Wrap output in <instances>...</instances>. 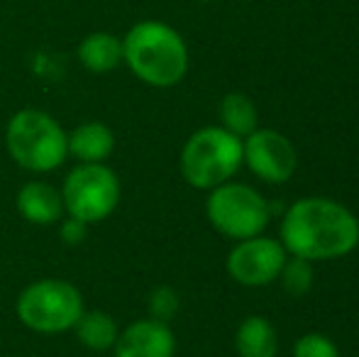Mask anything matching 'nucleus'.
<instances>
[{
  "mask_svg": "<svg viewBox=\"0 0 359 357\" xmlns=\"http://www.w3.org/2000/svg\"><path fill=\"white\" fill-rule=\"evenodd\" d=\"M281 245L293 257L337 260L359 245V220L330 198H301L281 220Z\"/></svg>",
  "mask_w": 359,
  "mask_h": 357,
  "instance_id": "1",
  "label": "nucleus"
},
{
  "mask_svg": "<svg viewBox=\"0 0 359 357\" xmlns=\"http://www.w3.org/2000/svg\"><path fill=\"white\" fill-rule=\"evenodd\" d=\"M123 62L147 86H176L189 72V47L171 25L142 20L123 37Z\"/></svg>",
  "mask_w": 359,
  "mask_h": 357,
  "instance_id": "2",
  "label": "nucleus"
},
{
  "mask_svg": "<svg viewBox=\"0 0 359 357\" xmlns=\"http://www.w3.org/2000/svg\"><path fill=\"white\" fill-rule=\"evenodd\" d=\"M5 147L20 169L32 174L54 172L69 157L67 130L57 118L37 108H22L8 120Z\"/></svg>",
  "mask_w": 359,
  "mask_h": 357,
  "instance_id": "3",
  "label": "nucleus"
},
{
  "mask_svg": "<svg viewBox=\"0 0 359 357\" xmlns=\"http://www.w3.org/2000/svg\"><path fill=\"white\" fill-rule=\"evenodd\" d=\"M86 311L83 294L67 279H37L18 296L15 314L25 328L42 335L74 330Z\"/></svg>",
  "mask_w": 359,
  "mask_h": 357,
  "instance_id": "4",
  "label": "nucleus"
},
{
  "mask_svg": "<svg viewBox=\"0 0 359 357\" xmlns=\"http://www.w3.org/2000/svg\"><path fill=\"white\" fill-rule=\"evenodd\" d=\"M242 164V137L225 128H203L186 140L181 149V177L194 189L210 191L230 181Z\"/></svg>",
  "mask_w": 359,
  "mask_h": 357,
  "instance_id": "5",
  "label": "nucleus"
},
{
  "mask_svg": "<svg viewBox=\"0 0 359 357\" xmlns=\"http://www.w3.org/2000/svg\"><path fill=\"white\" fill-rule=\"evenodd\" d=\"M120 179L108 164H79L62 184V201L69 218L86 225L103 223L120 203Z\"/></svg>",
  "mask_w": 359,
  "mask_h": 357,
  "instance_id": "6",
  "label": "nucleus"
},
{
  "mask_svg": "<svg viewBox=\"0 0 359 357\" xmlns=\"http://www.w3.org/2000/svg\"><path fill=\"white\" fill-rule=\"evenodd\" d=\"M210 225L232 240L257 238L271 218L269 203L245 184H220L210 189L205 203Z\"/></svg>",
  "mask_w": 359,
  "mask_h": 357,
  "instance_id": "7",
  "label": "nucleus"
},
{
  "mask_svg": "<svg viewBox=\"0 0 359 357\" xmlns=\"http://www.w3.org/2000/svg\"><path fill=\"white\" fill-rule=\"evenodd\" d=\"M286 262V250L279 240L247 238L227 255V271L242 286H266L279 279Z\"/></svg>",
  "mask_w": 359,
  "mask_h": 357,
  "instance_id": "8",
  "label": "nucleus"
},
{
  "mask_svg": "<svg viewBox=\"0 0 359 357\" xmlns=\"http://www.w3.org/2000/svg\"><path fill=\"white\" fill-rule=\"evenodd\" d=\"M242 162L259 179L281 184L291 179L296 172V149L281 133L276 130H255L242 142Z\"/></svg>",
  "mask_w": 359,
  "mask_h": 357,
  "instance_id": "9",
  "label": "nucleus"
},
{
  "mask_svg": "<svg viewBox=\"0 0 359 357\" xmlns=\"http://www.w3.org/2000/svg\"><path fill=\"white\" fill-rule=\"evenodd\" d=\"M113 353L115 357H174V330L169 323L156 318L135 321L118 333Z\"/></svg>",
  "mask_w": 359,
  "mask_h": 357,
  "instance_id": "10",
  "label": "nucleus"
},
{
  "mask_svg": "<svg viewBox=\"0 0 359 357\" xmlns=\"http://www.w3.org/2000/svg\"><path fill=\"white\" fill-rule=\"evenodd\" d=\"M18 213L32 225H57L67 215L62 191L47 181H27L15 196Z\"/></svg>",
  "mask_w": 359,
  "mask_h": 357,
  "instance_id": "11",
  "label": "nucleus"
},
{
  "mask_svg": "<svg viewBox=\"0 0 359 357\" xmlns=\"http://www.w3.org/2000/svg\"><path fill=\"white\" fill-rule=\"evenodd\" d=\"M67 147L74 159L81 164L105 162L115 149V135L105 123L88 120L76 125L72 133H67Z\"/></svg>",
  "mask_w": 359,
  "mask_h": 357,
  "instance_id": "12",
  "label": "nucleus"
},
{
  "mask_svg": "<svg viewBox=\"0 0 359 357\" xmlns=\"http://www.w3.org/2000/svg\"><path fill=\"white\" fill-rule=\"evenodd\" d=\"M81 67L90 74H110L123 64V39L113 32H90L76 49Z\"/></svg>",
  "mask_w": 359,
  "mask_h": 357,
  "instance_id": "13",
  "label": "nucleus"
},
{
  "mask_svg": "<svg viewBox=\"0 0 359 357\" xmlns=\"http://www.w3.org/2000/svg\"><path fill=\"white\" fill-rule=\"evenodd\" d=\"M235 348L240 357H276L279 338L269 321L262 316H250L237 328Z\"/></svg>",
  "mask_w": 359,
  "mask_h": 357,
  "instance_id": "14",
  "label": "nucleus"
},
{
  "mask_svg": "<svg viewBox=\"0 0 359 357\" xmlns=\"http://www.w3.org/2000/svg\"><path fill=\"white\" fill-rule=\"evenodd\" d=\"M74 333L83 348L105 353V350H113L120 328L113 316L105 314V311H83L81 318L76 321Z\"/></svg>",
  "mask_w": 359,
  "mask_h": 357,
  "instance_id": "15",
  "label": "nucleus"
},
{
  "mask_svg": "<svg viewBox=\"0 0 359 357\" xmlns=\"http://www.w3.org/2000/svg\"><path fill=\"white\" fill-rule=\"evenodd\" d=\"M220 123L227 133L247 137L257 130V108L247 95L230 93L220 103Z\"/></svg>",
  "mask_w": 359,
  "mask_h": 357,
  "instance_id": "16",
  "label": "nucleus"
},
{
  "mask_svg": "<svg viewBox=\"0 0 359 357\" xmlns=\"http://www.w3.org/2000/svg\"><path fill=\"white\" fill-rule=\"evenodd\" d=\"M281 279V286L284 291H288L291 296H303L311 291L313 286V267L308 260H301V257H293V260H286L284 262V269L279 274Z\"/></svg>",
  "mask_w": 359,
  "mask_h": 357,
  "instance_id": "17",
  "label": "nucleus"
},
{
  "mask_svg": "<svg viewBox=\"0 0 359 357\" xmlns=\"http://www.w3.org/2000/svg\"><path fill=\"white\" fill-rule=\"evenodd\" d=\"M293 357H340V350H337V345L327 335L308 333L296 340Z\"/></svg>",
  "mask_w": 359,
  "mask_h": 357,
  "instance_id": "18",
  "label": "nucleus"
},
{
  "mask_svg": "<svg viewBox=\"0 0 359 357\" xmlns=\"http://www.w3.org/2000/svg\"><path fill=\"white\" fill-rule=\"evenodd\" d=\"M149 309H151V318L156 321H169L171 316L179 311V296H176L174 289L169 286H161L151 294V301H149Z\"/></svg>",
  "mask_w": 359,
  "mask_h": 357,
  "instance_id": "19",
  "label": "nucleus"
},
{
  "mask_svg": "<svg viewBox=\"0 0 359 357\" xmlns=\"http://www.w3.org/2000/svg\"><path fill=\"white\" fill-rule=\"evenodd\" d=\"M62 223V228H59V235H62V240L67 245H81L86 240V233H88V225L81 223V220L76 218H62L59 220Z\"/></svg>",
  "mask_w": 359,
  "mask_h": 357,
  "instance_id": "20",
  "label": "nucleus"
},
{
  "mask_svg": "<svg viewBox=\"0 0 359 357\" xmlns=\"http://www.w3.org/2000/svg\"><path fill=\"white\" fill-rule=\"evenodd\" d=\"M196 3H210V0H196Z\"/></svg>",
  "mask_w": 359,
  "mask_h": 357,
  "instance_id": "21",
  "label": "nucleus"
}]
</instances>
